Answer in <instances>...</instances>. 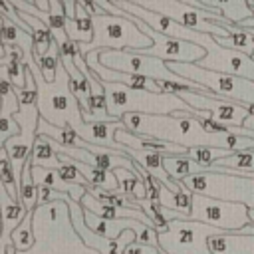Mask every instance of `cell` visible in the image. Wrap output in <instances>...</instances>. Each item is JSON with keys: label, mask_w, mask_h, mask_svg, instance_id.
Segmentation results:
<instances>
[{"label": "cell", "mask_w": 254, "mask_h": 254, "mask_svg": "<svg viewBox=\"0 0 254 254\" xmlns=\"http://www.w3.org/2000/svg\"><path fill=\"white\" fill-rule=\"evenodd\" d=\"M125 127L141 137H153L169 141L187 149L196 147H216L230 153L254 151V139L236 135V133H206L200 121L194 115H145V113H127L123 119Z\"/></svg>", "instance_id": "6da1fadb"}, {"label": "cell", "mask_w": 254, "mask_h": 254, "mask_svg": "<svg viewBox=\"0 0 254 254\" xmlns=\"http://www.w3.org/2000/svg\"><path fill=\"white\" fill-rule=\"evenodd\" d=\"M105 89L107 113L113 121H121L127 113L145 115H194V109L185 103L179 95L171 93H149L143 89H133L123 83H109L101 79Z\"/></svg>", "instance_id": "7a4b0ae2"}, {"label": "cell", "mask_w": 254, "mask_h": 254, "mask_svg": "<svg viewBox=\"0 0 254 254\" xmlns=\"http://www.w3.org/2000/svg\"><path fill=\"white\" fill-rule=\"evenodd\" d=\"M36 83H38V111L40 117L46 119L48 123L56 125V127H65L69 125L77 135L81 133V129L85 127V121L81 117V107L79 101L75 99V95L71 93L69 87V75L65 71V67L60 62L58 67V75L56 81H46L44 75L40 73V69L34 65H30Z\"/></svg>", "instance_id": "3957f363"}, {"label": "cell", "mask_w": 254, "mask_h": 254, "mask_svg": "<svg viewBox=\"0 0 254 254\" xmlns=\"http://www.w3.org/2000/svg\"><path fill=\"white\" fill-rule=\"evenodd\" d=\"M139 4L151 12H157L161 16L175 20L177 24H181L185 28H190V30L202 32V34H210L214 38H228L230 34L240 32V28L234 26L232 22H228L220 12L196 8L187 0H151V2L141 0Z\"/></svg>", "instance_id": "277c9868"}, {"label": "cell", "mask_w": 254, "mask_h": 254, "mask_svg": "<svg viewBox=\"0 0 254 254\" xmlns=\"http://www.w3.org/2000/svg\"><path fill=\"white\" fill-rule=\"evenodd\" d=\"M91 22H93V42L79 44V52L83 58L97 50L145 52L153 48V40L125 18L107 14V16H93Z\"/></svg>", "instance_id": "5b68a950"}, {"label": "cell", "mask_w": 254, "mask_h": 254, "mask_svg": "<svg viewBox=\"0 0 254 254\" xmlns=\"http://www.w3.org/2000/svg\"><path fill=\"white\" fill-rule=\"evenodd\" d=\"M248 210L250 208L242 202H230V200H220V198L192 192V206H190L189 220L202 222L230 234H238L242 228L252 224Z\"/></svg>", "instance_id": "8992f818"}, {"label": "cell", "mask_w": 254, "mask_h": 254, "mask_svg": "<svg viewBox=\"0 0 254 254\" xmlns=\"http://www.w3.org/2000/svg\"><path fill=\"white\" fill-rule=\"evenodd\" d=\"M220 234L226 232L202 222L169 220V228L159 232V248L163 254H214L208 240Z\"/></svg>", "instance_id": "52a82bcc"}, {"label": "cell", "mask_w": 254, "mask_h": 254, "mask_svg": "<svg viewBox=\"0 0 254 254\" xmlns=\"http://www.w3.org/2000/svg\"><path fill=\"white\" fill-rule=\"evenodd\" d=\"M121 18L133 22L143 34H147L153 40V48L141 52L145 56H153V58H159L163 62H179V64H198L200 60L206 58V50L204 48L194 46V44L185 42V40H179V38L165 36L161 32H155L141 18H137V16H133V14H129L125 10H123V16Z\"/></svg>", "instance_id": "ba28073f"}, {"label": "cell", "mask_w": 254, "mask_h": 254, "mask_svg": "<svg viewBox=\"0 0 254 254\" xmlns=\"http://www.w3.org/2000/svg\"><path fill=\"white\" fill-rule=\"evenodd\" d=\"M175 95H179L185 103H189L194 111L204 113L206 117L222 123L224 127H242L248 111L242 103H236L232 99H222V97H206L202 93H196L192 89H179Z\"/></svg>", "instance_id": "9c48e42d"}, {"label": "cell", "mask_w": 254, "mask_h": 254, "mask_svg": "<svg viewBox=\"0 0 254 254\" xmlns=\"http://www.w3.org/2000/svg\"><path fill=\"white\" fill-rule=\"evenodd\" d=\"M187 2H190L192 6L202 8V10L220 12L234 26H240L244 20L254 16V12L246 0H187Z\"/></svg>", "instance_id": "30bf717a"}, {"label": "cell", "mask_w": 254, "mask_h": 254, "mask_svg": "<svg viewBox=\"0 0 254 254\" xmlns=\"http://www.w3.org/2000/svg\"><path fill=\"white\" fill-rule=\"evenodd\" d=\"M0 200H2V218H4V248L6 246H12L10 244V238L8 236H12V232L20 226V222L28 216V208L22 204V202H16L10 194H8V190L2 187V183H0Z\"/></svg>", "instance_id": "8fae6325"}, {"label": "cell", "mask_w": 254, "mask_h": 254, "mask_svg": "<svg viewBox=\"0 0 254 254\" xmlns=\"http://www.w3.org/2000/svg\"><path fill=\"white\" fill-rule=\"evenodd\" d=\"M67 165L75 167L91 187L107 190V192H115V194L121 192V187H119V181H117L115 173L103 171V169H97V167H91V165H85V163H79V161H75L71 157L67 159Z\"/></svg>", "instance_id": "7c38bea8"}, {"label": "cell", "mask_w": 254, "mask_h": 254, "mask_svg": "<svg viewBox=\"0 0 254 254\" xmlns=\"http://www.w3.org/2000/svg\"><path fill=\"white\" fill-rule=\"evenodd\" d=\"M65 32L71 42H77V44L93 42V22H91V16L87 14V10L81 6V2H77L75 18L65 22Z\"/></svg>", "instance_id": "4fadbf2b"}, {"label": "cell", "mask_w": 254, "mask_h": 254, "mask_svg": "<svg viewBox=\"0 0 254 254\" xmlns=\"http://www.w3.org/2000/svg\"><path fill=\"white\" fill-rule=\"evenodd\" d=\"M163 165H165V171L171 175V179H175L177 183H181V181H185V179H189V177L206 173L204 167L196 165V163H194L192 159H189L187 155H165Z\"/></svg>", "instance_id": "5bb4252c"}, {"label": "cell", "mask_w": 254, "mask_h": 254, "mask_svg": "<svg viewBox=\"0 0 254 254\" xmlns=\"http://www.w3.org/2000/svg\"><path fill=\"white\" fill-rule=\"evenodd\" d=\"M34 167H44V169H60L64 163L60 161V153L54 149V139L46 137V135H38L36 137V145H34Z\"/></svg>", "instance_id": "9a60e30c"}, {"label": "cell", "mask_w": 254, "mask_h": 254, "mask_svg": "<svg viewBox=\"0 0 254 254\" xmlns=\"http://www.w3.org/2000/svg\"><path fill=\"white\" fill-rule=\"evenodd\" d=\"M32 169H34V157L28 159L24 173H22V183H20V200L28 210H34V206H38V187L34 183Z\"/></svg>", "instance_id": "2e32d148"}, {"label": "cell", "mask_w": 254, "mask_h": 254, "mask_svg": "<svg viewBox=\"0 0 254 254\" xmlns=\"http://www.w3.org/2000/svg\"><path fill=\"white\" fill-rule=\"evenodd\" d=\"M34 62H36V67L40 69V73L44 75L46 81H50V83L56 81L58 67H60V46H58V42L52 44V48L46 56L34 54Z\"/></svg>", "instance_id": "e0dca14e"}, {"label": "cell", "mask_w": 254, "mask_h": 254, "mask_svg": "<svg viewBox=\"0 0 254 254\" xmlns=\"http://www.w3.org/2000/svg\"><path fill=\"white\" fill-rule=\"evenodd\" d=\"M0 183L2 187L8 190V194L16 200V202H22L20 200V185L14 177V171H12V163H10V155L6 151V147L0 149Z\"/></svg>", "instance_id": "ac0fdd59"}, {"label": "cell", "mask_w": 254, "mask_h": 254, "mask_svg": "<svg viewBox=\"0 0 254 254\" xmlns=\"http://www.w3.org/2000/svg\"><path fill=\"white\" fill-rule=\"evenodd\" d=\"M32 216L34 210L28 212V216L20 222V226L12 232L10 236V244L14 246V250H18L20 254H26L32 246H34V232H32Z\"/></svg>", "instance_id": "d6986e66"}, {"label": "cell", "mask_w": 254, "mask_h": 254, "mask_svg": "<svg viewBox=\"0 0 254 254\" xmlns=\"http://www.w3.org/2000/svg\"><path fill=\"white\" fill-rule=\"evenodd\" d=\"M228 155H232V153L226 149H216V147H196V149H190L187 153V157L192 159L196 165L204 167L206 173L210 171V167H214L220 159H226Z\"/></svg>", "instance_id": "ffe728a7"}, {"label": "cell", "mask_w": 254, "mask_h": 254, "mask_svg": "<svg viewBox=\"0 0 254 254\" xmlns=\"http://www.w3.org/2000/svg\"><path fill=\"white\" fill-rule=\"evenodd\" d=\"M218 42V46L222 48H228V50H234V52H240V54H246V56H254V38L240 30V32H234L230 34L228 38H214Z\"/></svg>", "instance_id": "44dd1931"}, {"label": "cell", "mask_w": 254, "mask_h": 254, "mask_svg": "<svg viewBox=\"0 0 254 254\" xmlns=\"http://www.w3.org/2000/svg\"><path fill=\"white\" fill-rule=\"evenodd\" d=\"M216 165L218 167H224V169L238 171V173H254V151L232 153L226 159H220Z\"/></svg>", "instance_id": "7402d4cb"}, {"label": "cell", "mask_w": 254, "mask_h": 254, "mask_svg": "<svg viewBox=\"0 0 254 254\" xmlns=\"http://www.w3.org/2000/svg\"><path fill=\"white\" fill-rule=\"evenodd\" d=\"M20 135H22V127H20V123L14 119V115L2 113V117H0V143L6 145L10 139L20 137Z\"/></svg>", "instance_id": "603a6c76"}, {"label": "cell", "mask_w": 254, "mask_h": 254, "mask_svg": "<svg viewBox=\"0 0 254 254\" xmlns=\"http://www.w3.org/2000/svg\"><path fill=\"white\" fill-rule=\"evenodd\" d=\"M123 254H163L159 248H153V246H147V244H139V242H131L125 246Z\"/></svg>", "instance_id": "cb8c5ba5"}, {"label": "cell", "mask_w": 254, "mask_h": 254, "mask_svg": "<svg viewBox=\"0 0 254 254\" xmlns=\"http://www.w3.org/2000/svg\"><path fill=\"white\" fill-rule=\"evenodd\" d=\"M81 2V6L87 10V14L93 18V16H107V12L97 4V2H89V0H79Z\"/></svg>", "instance_id": "d4e9b609"}, {"label": "cell", "mask_w": 254, "mask_h": 254, "mask_svg": "<svg viewBox=\"0 0 254 254\" xmlns=\"http://www.w3.org/2000/svg\"><path fill=\"white\" fill-rule=\"evenodd\" d=\"M228 131H230V133H236V135H244V137H250V139H254V131H250V129H244V127H230Z\"/></svg>", "instance_id": "484cf974"}, {"label": "cell", "mask_w": 254, "mask_h": 254, "mask_svg": "<svg viewBox=\"0 0 254 254\" xmlns=\"http://www.w3.org/2000/svg\"><path fill=\"white\" fill-rule=\"evenodd\" d=\"M242 127H244V129H250V131H254V115H248Z\"/></svg>", "instance_id": "4316f807"}]
</instances>
